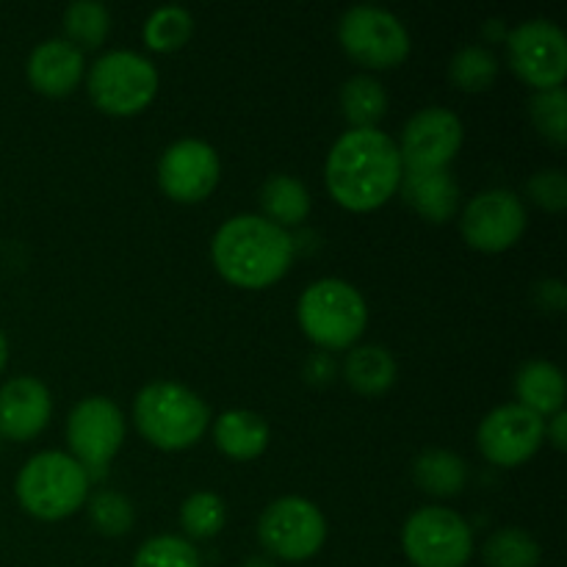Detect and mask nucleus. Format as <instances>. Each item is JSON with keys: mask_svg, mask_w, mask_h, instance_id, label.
I'll list each match as a JSON object with an SVG mask.
<instances>
[{"mask_svg": "<svg viewBox=\"0 0 567 567\" xmlns=\"http://www.w3.org/2000/svg\"><path fill=\"white\" fill-rule=\"evenodd\" d=\"M402 155L380 127L349 131L332 144L324 177L330 197L352 214L382 208L402 183Z\"/></svg>", "mask_w": 567, "mask_h": 567, "instance_id": "obj_1", "label": "nucleus"}, {"mask_svg": "<svg viewBox=\"0 0 567 567\" xmlns=\"http://www.w3.org/2000/svg\"><path fill=\"white\" fill-rule=\"evenodd\" d=\"M293 252L297 244L291 233L258 214L227 219L210 244L216 271L244 291H260L282 280L291 269Z\"/></svg>", "mask_w": 567, "mask_h": 567, "instance_id": "obj_2", "label": "nucleus"}, {"mask_svg": "<svg viewBox=\"0 0 567 567\" xmlns=\"http://www.w3.org/2000/svg\"><path fill=\"white\" fill-rule=\"evenodd\" d=\"M133 421L147 443L161 452H186L210 424V410L181 382H150L133 402Z\"/></svg>", "mask_w": 567, "mask_h": 567, "instance_id": "obj_3", "label": "nucleus"}, {"mask_svg": "<svg viewBox=\"0 0 567 567\" xmlns=\"http://www.w3.org/2000/svg\"><path fill=\"white\" fill-rule=\"evenodd\" d=\"M297 319L305 336L321 352L352 349L369 327V305L363 293L347 280L327 277L308 286L299 297Z\"/></svg>", "mask_w": 567, "mask_h": 567, "instance_id": "obj_4", "label": "nucleus"}, {"mask_svg": "<svg viewBox=\"0 0 567 567\" xmlns=\"http://www.w3.org/2000/svg\"><path fill=\"white\" fill-rule=\"evenodd\" d=\"M89 474L64 452H42L17 474V498L31 518L64 520L89 498Z\"/></svg>", "mask_w": 567, "mask_h": 567, "instance_id": "obj_5", "label": "nucleus"}, {"mask_svg": "<svg viewBox=\"0 0 567 567\" xmlns=\"http://www.w3.org/2000/svg\"><path fill=\"white\" fill-rule=\"evenodd\" d=\"M89 97L109 116H136L158 94L153 61L133 50H111L89 70Z\"/></svg>", "mask_w": 567, "mask_h": 567, "instance_id": "obj_6", "label": "nucleus"}, {"mask_svg": "<svg viewBox=\"0 0 567 567\" xmlns=\"http://www.w3.org/2000/svg\"><path fill=\"white\" fill-rule=\"evenodd\" d=\"M404 557L413 567H465L474 554V532L449 507H421L404 520Z\"/></svg>", "mask_w": 567, "mask_h": 567, "instance_id": "obj_7", "label": "nucleus"}, {"mask_svg": "<svg viewBox=\"0 0 567 567\" xmlns=\"http://www.w3.org/2000/svg\"><path fill=\"white\" fill-rule=\"evenodd\" d=\"M258 540L269 557L282 559V563H305V559H313L324 546L327 520L308 498H277L260 515Z\"/></svg>", "mask_w": 567, "mask_h": 567, "instance_id": "obj_8", "label": "nucleus"}, {"mask_svg": "<svg viewBox=\"0 0 567 567\" xmlns=\"http://www.w3.org/2000/svg\"><path fill=\"white\" fill-rule=\"evenodd\" d=\"M66 443L89 480H100L125 443V415L105 396L83 399L66 419Z\"/></svg>", "mask_w": 567, "mask_h": 567, "instance_id": "obj_9", "label": "nucleus"}, {"mask_svg": "<svg viewBox=\"0 0 567 567\" xmlns=\"http://www.w3.org/2000/svg\"><path fill=\"white\" fill-rule=\"evenodd\" d=\"M347 55L369 70H393L410 55V33L396 14L377 6H354L338 22Z\"/></svg>", "mask_w": 567, "mask_h": 567, "instance_id": "obj_10", "label": "nucleus"}, {"mask_svg": "<svg viewBox=\"0 0 567 567\" xmlns=\"http://www.w3.org/2000/svg\"><path fill=\"white\" fill-rule=\"evenodd\" d=\"M509 66L537 92L559 89L567 78V37L551 20H526L507 33Z\"/></svg>", "mask_w": 567, "mask_h": 567, "instance_id": "obj_11", "label": "nucleus"}, {"mask_svg": "<svg viewBox=\"0 0 567 567\" xmlns=\"http://www.w3.org/2000/svg\"><path fill=\"white\" fill-rule=\"evenodd\" d=\"M460 230L465 244L476 252H507L526 230L524 199L509 188H487L465 205Z\"/></svg>", "mask_w": 567, "mask_h": 567, "instance_id": "obj_12", "label": "nucleus"}, {"mask_svg": "<svg viewBox=\"0 0 567 567\" xmlns=\"http://www.w3.org/2000/svg\"><path fill=\"white\" fill-rule=\"evenodd\" d=\"M463 122L454 111L432 105L410 116L402 131V144H396L402 155L404 172H437L449 169L463 147Z\"/></svg>", "mask_w": 567, "mask_h": 567, "instance_id": "obj_13", "label": "nucleus"}, {"mask_svg": "<svg viewBox=\"0 0 567 567\" xmlns=\"http://www.w3.org/2000/svg\"><path fill=\"white\" fill-rule=\"evenodd\" d=\"M546 441V421L520 404H502L485 415L476 432L480 452L487 463L518 468L537 454Z\"/></svg>", "mask_w": 567, "mask_h": 567, "instance_id": "obj_14", "label": "nucleus"}, {"mask_svg": "<svg viewBox=\"0 0 567 567\" xmlns=\"http://www.w3.org/2000/svg\"><path fill=\"white\" fill-rule=\"evenodd\" d=\"M221 164L216 150L199 138H181L158 161V186L181 205L203 203L219 186Z\"/></svg>", "mask_w": 567, "mask_h": 567, "instance_id": "obj_15", "label": "nucleus"}, {"mask_svg": "<svg viewBox=\"0 0 567 567\" xmlns=\"http://www.w3.org/2000/svg\"><path fill=\"white\" fill-rule=\"evenodd\" d=\"M53 415L50 391L37 377H11L0 385V437L25 443L42 435Z\"/></svg>", "mask_w": 567, "mask_h": 567, "instance_id": "obj_16", "label": "nucleus"}, {"mask_svg": "<svg viewBox=\"0 0 567 567\" xmlns=\"http://www.w3.org/2000/svg\"><path fill=\"white\" fill-rule=\"evenodd\" d=\"M83 70H86L83 53L75 44L66 39H48L31 50L25 75L28 83L44 97H66L78 89Z\"/></svg>", "mask_w": 567, "mask_h": 567, "instance_id": "obj_17", "label": "nucleus"}, {"mask_svg": "<svg viewBox=\"0 0 567 567\" xmlns=\"http://www.w3.org/2000/svg\"><path fill=\"white\" fill-rule=\"evenodd\" d=\"M399 194L421 219L435 221V225H446L457 214L460 186L449 169L402 172Z\"/></svg>", "mask_w": 567, "mask_h": 567, "instance_id": "obj_18", "label": "nucleus"}, {"mask_svg": "<svg viewBox=\"0 0 567 567\" xmlns=\"http://www.w3.org/2000/svg\"><path fill=\"white\" fill-rule=\"evenodd\" d=\"M269 424L249 410H227L214 424V443L225 457L247 463L260 457L269 446Z\"/></svg>", "mask_w": 567, "mask_h": 567, "instance_id": "obj_19", "label": "nucleus"}, {"mask_svg": "<svg viewBox=\"0 0 567 567\" xmlns=\"http://www.w3.org/2000/svg\"><path fill=\"white\" fill-rule=\"evenodd\" d=\"M515 393L520 408L546 421L565 408V377L548 360H532L515 377Z\"/></svg>", "mask_w": 567, "mask_h": 567, "instance_id": "obj_20", "label": "nucleus"}, {"mask_svg": "<svg viewBox=\"0 0 567 567\" xmlns=\"http://www.w3.org/2000/svg\"><path fill=\"white\" fill-rule=\"evenodd\" d=\"M260 208H264V219L288 230V227H297L308 219L310 192L297 177L271 175L260 188Z\"/></svg>", "mask_w": 567, "mask_h": 567, "instance_id": "obj_21", "label": "nucleus"}, {"mask_svg": "<svg viewBox=\"0 0 567 567\" xmlns=\"http://www.w3.org/2000/svg\"><path fill=\"white\" fill-rule=\"evenodd\" d=\"M343 377L363 396H380V393L391 391V385L396 382V360L388 349L374 347V343L354 347L343 363Z\"/></svg>", "mask_w": 567, "mask_h": 567, "instance_id": "obj_22", "label": "nucleus"}, {"mask_svg": "<svg viewBox=\"0 0 567 567\" xmlns=\"http://www.w3.org/2000/svg\"><path fill=\"white\" fill-rule=\"evenodd\" d=\"M413 480L426 496L452 498L463 493L468 482V465L463 457L446 449H430L413 465Z\"/></svg>", "mask_w": 567, "mask_h": 567, "instance_id": "obj_23", "label": "nucleus"}, {"mask_svg": "<svg viewBox=\"0 0 567 567\" xmlns=\"http://www.w3.org/2000/svg\"><path fill=\"white\" fill-rule=\"evenodd\" d=\"M341 111L352 131L377 127L388 111V92L377 78L354 75L341 86Z\"/></svg>", "mask_w": 567, "mask_h": 567, "instance_id": "obj_24", "label": "nucleus"}, {"mask_svg": "<svg viewBox=\"0 0 567 567\" xmlns=\"http://www.w3.org/2000/svg\"><path fill=\"white\" fill-rule=\"evenodd\" d=\"M66 42L78 50H97L111 31V14L97 0H75L64 11Z\"/></svg>", "mask_w": 567, "mask_h": 567, "instance_id": "obj_25", "label": "nucleus"}, {"mask_svg": "<svg viewBox=\"0 0 567 567\" xmlns=\"http://www.w3.org/2000/svg\"><path fill=\"white\" fill-rule=\"evenodd\" d=\"M498 78V59L493 50L482 48V44H468V48L457 50L449 61V81L463 92L476 94L487 92Z\"/></svg>", "mask_w": 567, "mask_h": 567, "instance_id": "obj_26", "label": "nucleus"}, {"mask_svg": "<svg viewBox=\"0 0 567 567\" xmlns=\"http://www.w3.org/2000/svg\"><path fill=\"white\" fill-rule=\"evenodd\" d=\"M194 17L183 6H161L144 22V44L155 53H172L181 50L192 39Z\"/></svg>", "mask_w": 567, "mask_h": 567, "instance_id": "obj_27", "label": "nucleus"}, {"mask_svg": "<svg viewBox=\"0 0 567 567\" xmlns=\"http://www.w3.org/2000/svg\"><path fill=\"white\" fill-rule=\"evenodd\" d=\"M482 557L487 567H537L540 565V546L529 532L507 526L487 537Z\"/></svg>", "mask_w": 567, "mask_h": 567, "instance_id": "obj_28", "label": "nucleus"}, {"mask_svg": "<svg viewBox=\"0 0 567 567\" xmlns=\"http://www.w3.org/2000/svg\"><path fill=\"white\" fill-rule=\"evenodd\" d=\"M227 524V507L216 493H192L181 507V526L192 540L216 537Z\"/></svg>", "mask_w": 567, "mask_h": 567, "instance_id": "obj_29", "label": "nucleus"}, {"mask_svg": "<svg viewBox=\"0 0 567 567\" xmlns=\"http://www.w3.org/2000/svg\"><path fill=\"white\" fill-rule=\"evenodd\" d=\"M133 567H203L192 540L175 535H158L142 543L133 557Z\"/></svg>", "mask_w": 567, "mask_h": 567, "instance_id": "obj_30", "label": "nucleus"}, {"mask_svg": "<svg viewBox=\"0 0 567 567\" xmlns=\"http://www.w3.org/2000/svg\"><path fill=\"white\" fill-rule=\"evenodd\" d=\"M89 520L103 537H122L133 529L136 513H133L131 498L122 493L97 491L89 498Z\"/></svg>", "mask_w": 567, "mask_h": 567, "instance_id": "obj_31", "label": "nucleus"}, {"mask_svg": "<svg viewBox=\"0 0 567 567\" xmlns=\"http://www.w3.org/2000/svg\"><path fill=\"white\" fill-rule=\"evenodd\" d=\"M532 122L557 147L567 144V94L565 89H548L532 97Z\"/></svg>", "mask_w": 567, "mask_h": 567, "instance_id": "obj_32", "label": "nucleus"}, {"mask_svg": "<svg viewBox=\"0 0 567 567\" xmlns=\"http://www.w3.org/2000/svg\"><path fill=\"white\" fill-rule=\"evenodd\" d=\"M529 199L548 214L567 208V177L563 169H540L529 177Z\"/></svg>", "mask_w": 567, "mask_h": 567, "instance_id": "obj_33", "label": "nucleus"}, {"mask_svg": "<svg viewBox=\"0 0 567 567\" xmlns=\"http://www.w3.org/2000/svg\"><path fill=\"white\" fill-rule=\"evenodd\" d=\"M336 360H332V354L330 352H313L310 354L308 360H305V365H302V374H305V380L310 382V385H316V388H321V385H330L332 380H336Z\"/></svg>", "mask_w": 567, "mask_h": 567, "instance_id": "obj_34", "label": "nucleus"}, {"mask_svg": "<svg viewBox=\"0 0 567 567\" xmlns=\"http://www.w3.org/2000/svg\"><path fill=\"white\" fill-rule=\"evenodd\" d=\"M535 293H537V302H540L546 310H554V313H559L567 302V291L559 280L540 282V286L535 288Z\"/></svg>", "mask_w": 567, "mask_h": 567, "instance_id": "obj_35", "label": "nucleus"}, {"mask_svg": "<svg viewBox=\"0 0 567 567\" xmlns=\"http://www.w3.org/2000/svg\"><path fill=\"white\" fill-rule=\"evenodd\" d=\"M546 437L551 441V446L557 449V452H565L567 449V413L565 410H559L557 415H551V421H548V426H546Z\"/></svg>", "mask_w": 567, "mask_h": 567, "instance_id": "obj_36", "label": "nucleus"}, {"mask_svg": "<svg viewBox=\"0 0 567 567\" xmlns=\"http://www.w3.org/2000/svg\"><path fill=\"white\" fill-rule=\"evenodd\" d=\"M241 567H277V565H275V559H269V557H249Z\"/></svg>", "mask_w": 567, "mask_h": 567, "instance_id": "obj_37", "label": "nucleus"}, {"mask_svg": "<svg viewBox=\"0 0 567 567\" xmlns=\"http://www.w3.org/2000/svg\"><path fill=\"white\" fill-rule=\"evenodd\" d=\"M6 363H9V341H6L3 330H0V371L6 369Z\"/></svg>", "mask_w": 567, "mask_h": 567, "instance_id": "obj_38", "label": "nucleus"}]
</instances>
